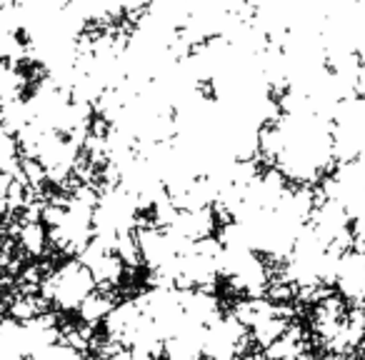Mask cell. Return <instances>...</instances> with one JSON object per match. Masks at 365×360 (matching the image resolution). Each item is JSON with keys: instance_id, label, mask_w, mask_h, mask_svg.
Returning a JSON list of instances; mask_svg holds the SVG:
<instances>
[{"instance_id": "6da1fadb", "label": "cell", "mask_w": 365, "mask_h": 360, "mask_svg": "<svg viewBox=\"0 0 365 360\" xmlns=\"http://www.w3.org/2000/svg\"><path fill=\"white\" fill-rule=\"evenodd\" d=\"M46 240H48L46 228H43V223H38V220H28L26 228L21 230V245L33 255L41 253L43 245H46Z\"/></svg>"}]
</instances>
